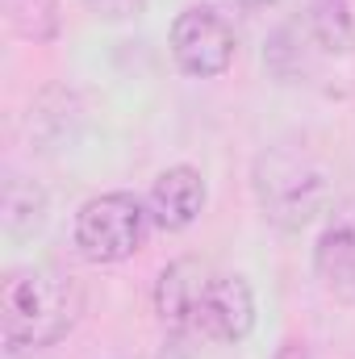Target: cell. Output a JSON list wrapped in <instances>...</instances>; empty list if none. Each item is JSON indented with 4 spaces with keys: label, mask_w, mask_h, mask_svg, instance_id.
Listing matches in <instances>:
<instances>
[{
    "label": "cell",
    "mask_w": 355,
    "mask_h": 359,
    "mask_svg": "<svg viewBox=\"0 0 355 359\" xmlns=\"http://www.w3.org/2000/svg\"><path fill=\"white\" fill-rule=\"evenodd\" d=\"M155 313L180 334H196L209 343H243L255 326V297L243 276L188 255L159 271Z\"/></svg>",
    "instance_id": "1"
},
{
    "label": "cell",
    "mask_w": 355,
    "mask_h": 359,
    "mask_svg": "<svg viewBox=\"0 0 355 359\" xmlns=\"http://www.w3.org/2000/svg\"><path fill=\"white\" fill-rule=\"evenodd\" d=\"M84 313V288L55 268H17L0 284V322L8 343L51 347L76 330Z\"/></svg>",
    "instance_id": "2"
},
{
    "label": "cell",
    "mask_w": 355,
    "mask_h": 359,
    "mask_svg": "<svg viewBox=\"0 0 355 359\" xmlns=\"http://www.w3.org/2000/svg\"><path fill=\"white\" fill-rule=\"evenodd\" d=\"M255 196L267 222L301 230L326 205V172L301 147H272L255 159Z\"/></svg>",
    "instance_id": "3"
},
{
    "label": "cell",
    "mask_w": 355,
    "mask_h": 359,
    "mask_svg": "<svg viewBox=\"0 0 355 359\" xmlns=\"http://www.w3.org/2000/svg\"><path fill=\"white\" fill-rule=\"evenodd\" d=\"M147 222L151 209L130 192L92 196L76 213V247L92 264H121L147 243Z\"/></svg>",
    "instance_id": "4"
},
{
    "label": "cell",
    "mask_w": 355,
    "mask_h": 359,
    "mask_svg": "<svg viewBox=\"0 0 355 359\" xmlns=\"http://www.w3.org/2000/svg\"><path fill=\"white\" fill-rule=\"evenodd\" d=\"M172 59L184 76L192 80H213L230 72L234 63V29L222 13L213 8H184L172 21Z\"/></svg>",
    "instance_id": "5"
},
{
    "label": "cell",
    "mask_w": 355,
    "mask_h": 359,
    "mask_svg": "<svg viewBox=\"0 0 355 359\" xmlns=\"http://www.w3.org/2000/svg\"><path fill=\"white\" fill-rule=\"evenodd\" d=\"M314 271L326 284V292L355 301V201L330 209L314 247Z\"/></svg>",
    "instance_id": "6"
},
{
    "label": "cell",
    "mask_w": 355,
    "mask_h": 359,
    "mask_svg": "<svg viewBox=\"0 0 355 359\" xmlns=\"http://www.w3.org/2000/svg\"><path fill=\"white\" fill-rule=\"evenodd\" d=\"M147 209L155 217V226L163 230H188L201 209H205V176L188 163L176 168H163L155 184H151V196H147Z\"/></svg>",
    "instance_id": "7"
},
{
    "label": "cell",
    "mask_w": 355,
    "mask_h": 359,
    "mask_svg": "<svg viewBox=\"0 0 355 359\" xmlns=\"http://www.w3.org/2000/svg\"><path fill=\"white\" fill-rule=\"evenodd\" d=\"M309 25L335 55H355V0H309Z\"/></svg>",
    "instance_id": "8"
},
{
    "label": "cell",
    "mask_w": 355,
    "mask_h": 359,
    "mask_svg": "<svg viewBox=\"0 0 355 359\" xmlns=\"http://www.w3.org/2000/svg\"><path fill=\"white\" fill-rule=\"evenodd\" d=\"M4 13H8V25H13L21 38L51 42V38L59 34L55 0H4Z\"/></svg>",
    "instance_id": "9"
},
{
    "label": "cell",
    "mask_w": 355,
    "mask_h": 359,
    "mask_svg": "<svg viewBox=\"0 0 355 359\" xmlns=\"http://www.w3.org/2000/svg\"><path fill=\"white\" fill-rule=\"evenodd\" d=\"M4 222H8V230H13V234L34 230V226L42 222V196H34L29 205H21L17 184H8V192H4Z\"/></svg>",
    "instance_id": "10"
}]
</instances>
